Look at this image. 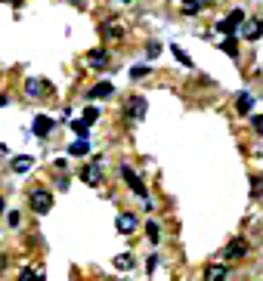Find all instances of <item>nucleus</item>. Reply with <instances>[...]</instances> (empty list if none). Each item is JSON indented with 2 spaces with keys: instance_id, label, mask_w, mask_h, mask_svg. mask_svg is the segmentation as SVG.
Here are the masks:
<instances>
[{
  "instance_id": "15",
  "label": "nucleus",
  "mask_w": 263,
  "mask_h": 281,
  "mask_svg": "<svg viewBox=\"0 0 263 281\" xmlns=\"http://www.w3.org/2000/svg\"><path fill=\"white\" fill-rule=\"evenodd\" d=\"M81 180L87 182V185H96V182H99V164H93V167H87V170H81Z\"/></svg>"
},
{
  "instance_id": "8",
  "label": "nucleus",
  "mask_w": 263,
  "mask_h": 281,
  "mask_svg": "<svg viewBox=\"0 0 263 281\" xmlns=\"http://www.w3.org/2000/svg\"><path fill=\"white\" fill-rule=\"evenodd\" d=\"M133 229H137V216H133V214H121V216H118V232L130 235Z\"/></svg>"
},
{
  "instance_id": "11",
  "label": "nucleus",
  "mask_w": 263,
  "mask_h": 281,
  "mask_svg": "<svg viewBox=\"0 0 263 281\" xmlns=\"http://www.w3.org/2000/svg\"><path fill=\"white\" fill-rule=\"evenodd\" d=\"M87 62H90L93 68H105V65H108V53H105V50H93V53L87 56Z\"/></svg>"
},
{
  "instance_id": "3",
  "label": "nucleus",
  "mask_w": 263,
  "mask_h": 281,
  "mask_svg": "<svg viewBox=\"0 0 263 281\" xmlns=\"http://www.w3.org/2000/svg\"><path fill=\"white\" fill-rule=\"evenodd\" d=\"M50 207H53V195H50L47 189H35V192H31V210H35L37 216H44Z\"/></svg>"
},
{
  "instance_id": "24",
  "label": "nucleus",
  "mask_w": 263,
  "mask_h": 281,
  "mask_svg": "<svg viewBox=\"0 0 263 281\" xmlns=\"http://www.w3.org/2000/svg\"><path fill=\"white\" fill-rule=\"evenodd\" d=\"M103 34H105V37H121V28H115V25H103Z\"/></svg>"
},
{
  "instance_id": "12",
  "label": "nucleus",
  "mask_w": 263,
  "mask_h": 281,
  "mask_svg": "<svg viewBox=\"0 0 263 281\" xmlns=\"http://www.w3.org/2000/svg\"><path fill=\"white\" fill-rule=\"evenodd\" d=\"M208 6V0H186V3L180 6V10L186 13V16H195V13H201Z\"/></svg>"
},
{
  "instance_id": "5",
  "label": "nucleus",
  "mask_w": 263,
  "mask_h": 281,
  "mask_svg": "<svg viewBox=\"0 0 263 281\" xmlns=\"http://www.w3.org/2000/svg\"><path fill=\"white\" fill-rule=\"evenodd\" d=\"M245 253H248V241H245V238H235V241H229V248L223 250V257L226 260H242Z\"/></svg>"
},
{
  "instance_id": "20",
  "label": "nucleus",
  "mask_w": 263,
  "mask_h": 281,
  "mask_svg": "<svg viewBox=\"0 0 263 281\" xmlns=\"http://www.w3.org/2000/svg\"><path fill=\"white\" fill-rule=\"evenodd\" d=\"M115 266L118 269H130L133 266V257H130V253H121V257H115Z\"/></svg>"
},
{
  "instance_id": "31",
  "label": "nucleus",
  "mask_w": 263,
  "mask_h": 281,
  "mask_svg": "<svg viewBox=\"0 0 263 281\" xmlns=\"http://www.w3.org/2000/svg\"><path fill=\"white\" fill-rule=\"evenodd\" d=\"M0 214H3V198H0Z\"/></svg>"
},
{
  "instance_id": "2",
  "label": "nucleus",
  "mask_w": 263,
  "mask_h": 281,
  "mask_svg": "<svg viewBox=\"0 0 263 281\" xmlns=\"http://www.w3.org/2000/svg\"><path fill=\"white\" fill-rule=\"evenodd\" d=\"M239 22H245V13H242V10H232L226 19H220L214 28H217V34H226V37H232L235 28H239Z\"/></svg>"
},
{
  "instance_id": "28",
  "label": "nucleus",
  "mask_w": 263,
  "mask_h": 281,
  "mask_svg": "<svg viewBox=\"0 0 263 281\" xmlns=\"http://www.w3.org/2000/svg\"><path fill=\"white\" fill-rule=\"evenodd\" d=\"M251 124H254V130H257V133L263 136V115H257V117H254V121H251Z\"/></svg>"
},
{
  "instance_id": "27",
  "label": "nucleus",
  "mask_w": 263,
  "mask_h": 281,
  "mask_svg": "<svg viewBox=\"0 0 263 281\" xmlns=\"http://www.w3.org/2000/svg\"><path fill=\"white\" fill-rule=\"evenodd\" d=\"M146 232H149V238H152V244L158 241V226L155 223H146Z\"/></svg>"
},
{
  "instance_id": "22",
  "label": "nucleus",
  "mask_w": 263,
  "mask_h": 281,
  "mask_svg": "<svg viewBox=\"0 0 263 281\" xmlns=\"http://www.w3.org/2000/svg\"><path fill=\"white\" fill-rule=\"evenodd\" d=\"M146 74H149V65H137V68L130 71V78H133V81H142Z\"/></svg>"
},
{
  "instance_id": "26",
  "label": "nucleus",
  "mask_w": 263,
  "mask_h": 281,
  "mask_svg": "<svg viewBox=\"0 0 263 281\" xmlns=\"http://www.w3.org/2000/svg\"><path fill=\"white\" fill-rule=\"evenodd\" d=\"M251 192H254V198H257V195L263 192V180H260V176H254V182H251Z\"/></svg>"
},
{
  "instance_id": "1",
  "label": "nucleus",
  "mask_w": 263,
  "mask_h": 281,
  "mask_svg": "<svg viewBox=\"0 0 263 281\" xmlns=\"http://www.w3.org/2000/svg\"><path fill=\"white\" fill-rule=\"evenodd\" d=\"M121 176H124V182L130 185L133 192H137V198H140L142 204H146V207H152V201H149V192H146V182L140 180V173H137V170H133V167H127V164H121Z\"/></svg>"
},
{
  "instance_id": "4",
  "label": "nucleus",
  "mask_w": 263,
  "mask_h": 281,
  "mask_svg": "<svg viewBox=\"0 0 263 281\" xmlns=\"http://www.w3.org/2000/svg\"><path fill=\"white\" fill-rule=\"evenodd\" d=\"M146 96H130V102H127V117H133V121H142L146 117Z\"/></svg>"
},
{
  "instance_id": "16",
  "label": "nucleus",
  "mask_w": 263,
  "mask_h": 281,
  "mask_svg": "<svg viewBox=\"0 0 263 281\" xmlns=\"http://www.w3.org/2000/svg\"><path fill=\"white\" fill-rule=\"evenodd\" d=\"M90 151V142L87 139H78V142H71L69 146V155H74V158H84Z\"/></svg>"
},
{
  "instance_id": "23",
  "label": "nucleus",
  "mask_w": 263,
  "mask_h": 281,
  "mask_svg": "<svg viewBox=\"0 0 263 281\" xmlns=\"http://www.w3.org/2000/svg\"><path fill=\"white\" fill-rule=\"evenodd\" d=\"M19 281H44V278H37L31 269H22V272H19Z\"/></svg>"
},
{
  "instance_id": "21",
  "label": "nucleus",
  "mask_w": 263,
  "mask_h": 281,
  "mask_svg": "<svg viewBox=\"0 0 263 281\" xmlns=\"http://www.w3.org/2000/svg\"><path fill=\"white\" fill-rule=\"evenodd\" d=\"M96 117H99V108H93V105H90V108H87V112H84V117H81V121H84V124H87V127H90L93 121H96Z\"/></svg>"
},
{
  "instance_id": "18",
  "label": "nucleus",
  "mask_w": 263,
  "mask_h": 281,
  "mask_svg": "<svg viewBox=\"0 0 263 281\" xmlns=\"http://www.w3.org/2000/svg\"><path fill=\"white\" fill-rule=\"evenodd\" d=\"M31 167V158H13V170H16V173H25V170H28Z\"/></svg>"
},
{
  "instance_id": "7",
  "label": "nucleus",
  "mask_w": 263,
  "mask_h": 281,
  "mask_svg": "<svg viewBox=\"0 0 263 281\" xmlns=\"http://www.w3.org/2000/svg\"><path fill=\"white\" fill-rule=\"evenodd\" d=\"M53 127H56L53 117H47V115H37V117H35V136H40V139H44V136L53 130Z\"/></svg>"
},
{
  "instance_id": "14",
  "label": "nucleus",
  "mask_w": 263,
  "mask_h": 281,
  "mask_svg": "<svg viewBox=\"0 0 263 281\" xmlns=\"http://www.w3.org/2000/svg\"><path fill=\"white\" fill-rule=\"evenodd\" d=\"M235 108H239L242 115H248L251 108H254V96H251V93H239V102H235Z\"/></svg>"
},
{
  "instance_id": "10",
  "label": "nucleus",
  "mask_w": 263,
  "mask_h": 281,
  "mask_svg": "<svg viewBox=\"0 0 263 281\" xmlns=\"http://www.w3.org/2000/svg\"><path fill=\"white\" fill-rule=\"evenodd\" d=\"M112 93H115V87H112V83H108V81H99L96 87L90 90V96H93V99H105V96H112Z\"/></svg>"
},
{
  "instance_id": "6",
  "label": "nucleus",
  "mask_w": 263,
  "mask_h": 281,
  "mask_svg": "<svg viewBox=\"0 0 263 281\" xmlns=\"http://www.w3.org/2000/svg\"><path fill=\"white\" fill-rule=\"evenodd\" d=\"M242 37H245V40H260V37H263V22H260V19H251V22H245V28H242Z\"/></svg>"
},
{
  "instance_id": "13",
  "label": "nucleus",
  "mask_w": 263,
  "mask_h": 281,
  "mask_svg": "<svg viewBox=\"0 0 263 281\" xmlns=\"http://www.w3.org/2000/svg\"><path fill=\"white\" fill-rule=\"evenodd\" d=\"M25 90H28V96H40L44 90H50V83H47V81H35V78H31L28 83H25Z\"/></svg>"
},
{
  "instance_id": "17",
  "label": "nucleus",
  "mask_w": 263,
  "mask_h": 281,
  "mask_svg": "<svg viewBox=\"0 0 263 281\" xmlns=\"http://www.w3.org/2000/svg\"><path fill=\"white\" fill-rule=\"evenodd\" d=\"M220 50H223L226 56H239V40H235V37H226L223 44H220Z\"/></svg>"
},
{
  "instance_id": "25",
  "label": "nucleus",
  "mask_w": 263,
  "mask_h": 281,
  "mask_svg": "<svg viewBox=\"0 0 263 281\" xmlns=\"http://www.w3.org/2000/svg\"><path fill=\"white\" fill-rule=\"evenodd\" d=\"M171 50H174V56H176V59H180V62H183V65H192V59H189V56H186V53H183V50H180V47H171Z\"/></svg>"
},
{
  "instance_id": "29",
  "label": "nucleus",
  "mask_w": 263,
  "mask_h": 281,
  "mask_svg": "<svg viewBox=\"0 0 263 281\" xmlns=\"http://www.w3.org/2000/svg\"><path fill=\"white\" fill-rule=\"evenodd\" d=\"M158 53H161V47H158V44H155V40H152V44H149V59H155V56H158Z\"/></svg>"
},
{
  "instance_id": "19",
  "label": "nucleus",
  "mask_w": 263,
  "mask_h": 281,
  "mask_svg": "<svg viewBox=\"0 0 263 281\" xmlns=\"http://www.w3.org/2000/svg\"><path fill=\"white\" fill-rule=\"evenodd\" d=\"M71 130H74V133H78V136H81V139H87V133H90V127H87V124H84V121H81V117H78V121H71Z\"/></svg>"
},
{
  "instance_id": "32",
  "label": "nucleus",
  "mask_w": 263,
  "mask_h": 281,
  "mask_svg": "<svg viewBox=\"0 0 263 281\" xmlns=\"http://www.w3.org/2000/svg\"><path fill=\"white\" fill-rule=\"evenodd\" d=\"M121 3H130V0H121Z\"/></svg>"
},
{
  "instance_id": "30",
  "label": "nucleus",
  "mask_w": 263,
  "mask_h": 281,
  "mask_svg": "<svg viewBox=\"0 0 263 281\" xmlns=\"http://www.w3.org/2000/svg\"><path fill=\"white\" fill-rule=\"evenodd\" d=\"M6 105V96H0V108H3Z\"/></svg>"
},
{
  "instance_id": "9",
  "label": "nucleus",
  "mask_w": 263,
  "mask_h": 281,
  "mask_svg": "<svg viewBox=\"0 0 263 281\" xmlns=\"http://www.w3.org/2000/svg\"><path fill=\"white\" fill-rule=\"evenodd\" d=\"M205 281H226V266H220V263L208 266L205 269Z\"/></svg>"
}]
</instances>
